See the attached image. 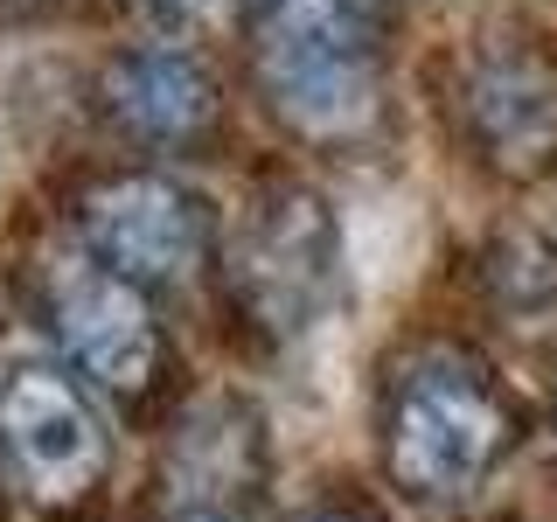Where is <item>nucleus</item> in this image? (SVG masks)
Returning <instances> with one entry per match:
<instances>
[{
    "label": "nucleus",
    "mask_w": 557,
    "mask_h": 522,
    "mask_svg": "<svg viewBox=\"0 0 557 522\" xmlns=\"http://www.w3.org/2000/svg\"><path fill=\"white\" fill-rule=\"evenodd\" d=\"M231 286L272 335H300L335 286V216L313 188H272L244 209L231 244Z\"/></svg>",
    "instance_id": "4"
},
{
    "label": "nucleus",
    "mask_w": 557,
    "mask_h": 522,
    "mask_svg": "<svg viewBox=\"0 0 557 522\" xmlns=\"http://www.w3.org/2000/svg\"><path fill=\"white\" fill-rule=\"evenodd\" d=\"M139 14L168 35H209L231 22V0H139Z\"/></svg>",
    "instance_id": "9"
},
{
    "label": "nucleus",
    "mask_w": 557,
    "mask_h": 522,
    "mask_svg": "<svg viewBox=\"0 0 557 522\" xmlns=\"http://www.w3.org/2000/svg\"><path fill=\"white\" fill-rule=\"evenodd\" d=\"M265 104L300 139H348L376 112V0H244Z\"/></svg>",
    "instance_id": "1"
},
{
    "label": "nucleus",
    "mask_w": 557,
    "mask_h": 522,
    "mask_svg": "<svg viewBox=\"0 0 557 522\" xmlns=\"http://www.w3.org/2000/svg\"><path fill=\"white\" fill-rule=\"evenodd\" d=\"M0 467L28 501H84L112 467V439L91 397L49 362H22L0 376Z\"/></svg>",
    "instance_id": "5"
},
{
    "label": "nucleus",
    "mask_w": 557,
    "mask_h": 522,
    "mask_svg": "<svg viewBox=\"0 0 557 522\" xmlns=\"http://www.w3.org/2000/svg\"><path fill=\"white\" fill-rule=\"evenodd\" d=\"M104 119L139 147H196L216 126V77L196 49L174 42H133L98 77Z\"/></svg>",
    "instance_id": "7"
},
{
    "label": "nucleus",
    "mask_w": 557,
    "mask_h": 522,
    "mask_svg": "<svg viewBox=\"0 0 557 522\" xmlns=\"http://www.w3.org/2000/svg\"><path fill=\"white\" fill-rule=\"evenodd\" d=\"M77 237L84 258L126 278L139 293H168L202 265L209 251V209L196 188L168 182L153 167H126L84 188L77 202Z\"/></svg>",
    "instance_id": "3"
},
{
    "label": "nucleus",
    "mask_w": 557,
    "mask_h": 522,
    "mask_svg": "<svg viewBox=\"0 0 557 522\" xmlns=\"http://www.w3.org/2000/svg\"><path fill=\"white\" fill-rule=\"evenodd\" d=\"M161 522H237L231 509H174V515H161Z\"/></svg>",
    "instance_id": "11"
},
{
    "label": "nucleus",
    "mask_w": 557,
    "mask_h": 522,
    "mask_svg": "<svg viewBox=\"0 0 557 522\" xmlns=\"http://www.w3.org/2000/svg\"><path fill=\"white\" fill-rule=\"evenodd\" d=\"M49 327H57L63 356L112 397H147L168 362V341H161L147 293L112 278L91 258L57 265V278H49Z\"/></svg>",
    "instance_id": "6"
},
{
    "label": "nucleus",
    "mask_w": 557,
    "mask_h": 522,
    "mask_svg": "<svg viewBox=\"0 0 557 522\" xmlns=\"http://www.w3.org/2000/svg\"><path fill=\"white\" fill-rule=\"evenodd\" d=\"M293 522H376L362 501H313V509H300Z\"/></svg>",
    "instance_id": "10"
},
{
    "label": "nucleus",
    "mask_w": 557,
    "mask_h": 522,
    "mask_svg": "<svg viewBox=\"0 0 557 522\" xmlns=\"http://www.w3.org/2000/svg\"><path fill=\"white\" fill-rule=\"evenodd\" d=\"M474 147L502 174H544L557 161V77L530 57H495L467 84Z\"/></svg>",
    "instance_id": "8"
},
{
    "label": "nucleus",
    "mask_w": 557,
    "mask_h": 522,
    "mask_svg": "<svg viewBox=\"0 0 557 522\" xmlns=\"http://www.w3.org/2000/svg\"><path fill=\"white\" fill-rule=\"evenodd\" d=\"M516 446V411L481 370L425 356L397 376L383 411V474L411 501H453L481 487Z\"/></svg>",
    "instance_id": "2"
}]
</instances>
